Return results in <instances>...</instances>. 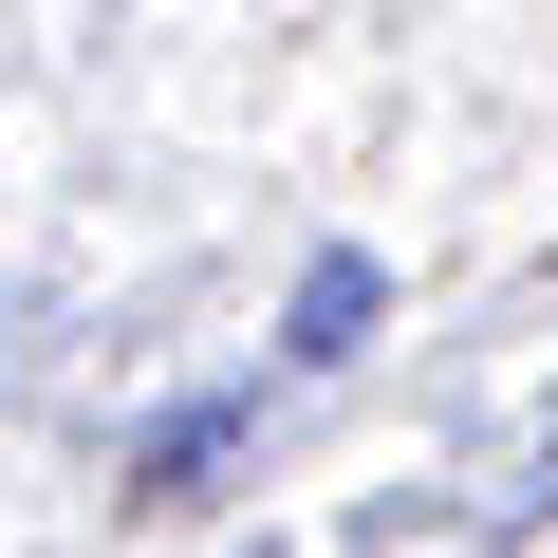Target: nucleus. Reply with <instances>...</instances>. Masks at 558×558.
Returning a JSON list of instances; mask_svg holds the SVG:
<instances>
[{
  "mask_svg": "<svg viewBox=\"0 0 558 558\" xmlns=\"http://www.w3.org/2000/svg\"><path fill=\"white\" fill-rule=\"evenodd\" d=\"M354 317H373V260H317L299 279V354H354Z\"/></svg>",
  "mask_w": 558,
  "mask_h": 558,
  "instance_id": "f257e3e1",
  "label": "nucleus"
}]
</instances>
